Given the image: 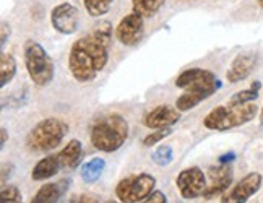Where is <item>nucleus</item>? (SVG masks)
<instances>
[{
    "instance_id": "1",
    "label": "nucleus",
    "mask_w": 263,
    "mask_h": 203,
    "mask_svg": "<svg viewBox=\"0 0 263 203\" xmlns=\"http://www.w3.org/2000/svg\"><path fill=\"white\" fill-rule=\"evenodd\" d=\"M112 46V25L101 22L93 31L77 39L70 47L68 70L78 83L93 81L109 62Z\"/></svg>"
},
{
    "instance_id": "2",
    "label": "nucleus",
    "mask_w": 263,
    "mask_h": 203,
    "mask_svg": "<svg viewBox=\"0 0 263 203\" xmlns=\"http://www.w3.org/2000/svg\"><path fill=\"white\" fill-rule=\"evenodd\" d=\"M176 86L184 89V93L176 101V107L180 113H187V110L197 107L200 103H203L210 96H213L221 88V81L210 70L194 67L184 70L176 78Z\"/></svg>"
},
{
    "instance_id": "3",
    "label": "nucleus",
    "mask_w": 263,
    "mask_h": 203,
    "mask_svg": "<svg viewBox=\"0 0 263 203\" xmlns=\"http://www.w3.org/2000/svg\"><path fill=\"white\" fill-rule=\"evenodd\" d=\"M128 138V122L120 114L101 117L91 127V145L103 153H114Z\"/></svg>"
},
{
    "instance_id": "4",
    "label": "nucleus",
    "mask_w": 263,
    "mask_h": 203,
    "mask_svg": "<svg viewBox=\"0 0 263 203\" xmlns=\"http://www.w3.org/2000/svg\"><path fill=\"white\" fill-rule=\"evenodd\" d=\"M258 107L255 103L247 104H224L218 106L213 110H210L203 119V125L210 130L216 132H228L240 125H246L247 122L257 117Z\"/></svg>"
},
{
    "instance_id": "5",
    "label": "nucleus",
    "mask_w": 263,
    "mask_h": 203,
    "mask_svg": "<svg viewBox=\"0 0 263 203\" xmlns=\"http://www.w3.org/2000/svg\"><path fill=\"white\" fill-rule=\"evenodd\" d=\"M68 132V125L62 119L47 117L29 130L26 137V146L36 153H47L62 143Z\"/></svg>"
},
{
    "instance_id": "6",
    "label": "nucleus",
    "mask_w": 263,
    "mask_h": 203,
    "mask_svg": "<svg viewBox=\"0 0 263 203\" xmlns=\"http://www.w3.org/2000/svg\"><path fill=\"white\" fill-rule=\"evenodd\" d=\"M25 67L28 70L29 78L33 83L39 88H44L52 83L55 75V67L50 56L46 52V49L36 43V41L29 39L25 44Z\"/></svg>"
},
{
    "instance_id": "7",
    "label": "nucleus",
    "mask_w": 263,
    "mask_h": 203,
    "mask_svg": "<svg viewBox=\"0 0 263 203\" xmlns=\"http://www.w3.org/2000/svg\"><path fill=\"white\" fill-rule=\"evenodd\" d=\"M155 186L156 179L146 172L128 176L116 186V197L120 203H138L155 190Z\"/></svg>"
},
{
    "instance_id": "8",
    "label": "nucleus",
    "mask_w": 263,
    "mask_h": 203,
    "mask_svg": "<svg viewBox=\"0 0 263 203\" xmlns=\"http://www.w3.org/2000/svg\"><path fill=\"white\" fill-rule=\"evenodd\" d=\"M206 184H208L206 176L203 174V171L197 166L182 169L176 179V186L180 192V195L185 200L203 197L206 190Z\"/></svg>"
},
{
    "instance_id": "9",
    "label": "nucleus",
    "mask_w": 263,
    "mask_h": 203,
    "mask_svg": "<svg viewBox=\"0 0 263 203\" xmlns=\"http://www.w3.org/2000/svg\"><path fill=\"white\" fill-rule=\"evenodd\" d=\"M263 177L260 172H249L237 184L221 195V203H247L261 189Z\"/></svg>"
},
{
    "instance_id": "10",
    "label": "nucleus",
    "mask_w": 263,
    "mask_h": 203,
    "mask_svg": "<svg viewBox=\"0 0 263 203\" xmlns=\"http://www.w3.org/2000/svg\"><path fill=\"white\" fill-rule=\"evenodd\" d=\"M145 34V16L137 12H132L120 20L116 28V38L120 44L127 47L137 46Z\"/></svg>"
},
{
    "instance_id": "11",
    "label": "nucleus",
    "mask_w": 263,
    "mask_h": 203,
    "mask_svg": "<svg viewBox=\"0 0 263 203\" xmlns=\"http://www.w3.org/2000/svg\"><path fill=\"white\" fill-rule=\"evenodd\" d=\"M50 23H52L54 29L60 34H65V36L73 34L80 25L78 8L68 2L59 4L57 7L52 8V12H50Z\"/></svg>"
},
{
    "instance_id": "12",
    "label": "nucleus",
    "mask_w": 263,
    "mask_h": 203,
    "mask_svg": "<svg viewBox=\"0 0 263 203\" xmlns=\"http://www.w3.org/2000/svg\"><path fill=\"white\" fill-rule=\"evenodd\" d=\"M232 177H234V172H232V168L229 164H221L219 162L218 166H210L206 172L208 184H206L203 198L210 200V198L226 194L229 186L232 184Z\"/></svg>"
},
{
    "instance_id": "13",
    "label": "nucleus",
    "mask_w": 263,
    "mask_h": 203,
    "mask_svg": "<svg viewBox=\"0 0 263 203\" xmlns=\"http://www.w3.org/2000/svg\"><path fill=\"white\" fill-rule=\"evenodd\" d=\"M179 120H180V110L177 107L163 104L155 107L153 110H149L143 117V124L151 130H159V128H171Z\"/></svg>"
},
{
    "instance_id": "14",
    "label": "nucleus",
    "mask_w": 263,
    "mask_h": 203,
    "mask_svg": "<svg viewBox=\"0 0 263 203\" xmlns=\"http://www.w3.org/2000/svg\"><path fill=\"white\" fill-rule=\"evenodd\" d=\"M258 62V56L255 52H242L239 54L229 67L226 72V78L229 83H239V81H244L250 73L254 72Z\"/></svg>"
},
{
    "instance_id": "15",
    "label": "nucleus",
    "mask_w": 263,
    "mask_h": 203,
    "mask_svg": "<svg viewBox=\"0 0 263 203\" xmlns=\"http://www.w3.org/2000/svg\"><path fill=\"white\" fill-rule=\"evenodd\" d=\"M70 187V179H62L59 182H47L41 186L29 203H59L67 194Z\"/></svg>"
},
{
    "instance_id": "16",
    "label": "nucleus",
    "mask_w": 263,
    "mask_h": 203,
    "mask_svg": "<svg viewBox=\"0 0 263 203\" xmlns=\"http://www.w3.org/2000/svg\"><path fill=\"white\" fill-rule=\"evenodd\" d=\"M62 169V162H60L59 153L57 155H49L44 156L43 159H39L36 162V166L31 171V179L39 182V180H47L50 177L57 176Z\"/></svg>"
},
{
    "instance_id": "17",
    "label": "nucleus",
    "mask_w": 263,
    "mask_h": 203,
    "mask_svg": "<svg viewBox=\"0 0 263 203\" xmlns=\"http://www.w3.org/2000/svg\"><path fill=\"white\" fill-rule=\"evenodd\" d=\"M60 162H62V169L64 171H70L78 168V164L82 162L83 158V145L80 140H70L68 143L60 150L59 153Z\"/></svg>"
},
{
    "instance_id": "18",
    "label": "nucleus",
    "mask_w": 263,
    "mask_h": 203,
    "mask_svg": "<svg viewBox=\"0 0 263 203\" xmlns=\"http://www.w3.org/2000/svg\"><path fill=\"white\" fill-rule=\"evenodd\" d=\"M104 169H106V161L98 156L85 162L82 169H80V176H82L83 182H86V184H95L103 176Z\"/></svg>"
},
{
    "instance_id": "19",
    "label": "nucleus",
    "mask_w": 263,
    "mask_h": 203,
    "mask_svg": "<svg viewBox=\"0 0 263 203\" xmlns=\"http://www.w3.org/2000/svg\"><path fill=\"white\" fill-rule=\"evenodd\" d=\"M16 75V60L12 54L2 50L0 54V86L5 88Z\"/></svg>"
},
{
    "instance_id": "20",
    "label": "nucleus",
    "mask_w": 263,
    "mask_h": 203,
    "mask_svg": "<svg viewBox=\"0 0 263 203\" xmlns=\"http://www.w3.org/2000/svg\"><path fill=\"white\" fill-rule=\"evenodd\" d=\"M166 4V0H132V8L134 12L140 13L145 18L155 16L163 5Z\"/></svg>"
},
{
    "instance_id": "21",
    "label": "nucleus",
    "mask_w": 263,
    "mask_h": 203,
    "mask_svg": "<svg viewBox=\"0 0 263 203\" xmlns=\"http://www.w3.org/2000/svg\"><path fill=\"white\" fill-rule=\"evenodd\" d=\"M260 88H261V83L260 81H254V83L250 85V88L247 89H242V91H237V93L232 96L228 103L231 104H247V103H255L258 95H260Z\"/></svg>"
},
{
    "instance_id": "22",
    "label": "nucleus",
    "mask_w": 263,
    "mask_h": 203,
    "mask_svg": "<svg viewBox=\"0 0 263 203\" xmlns=\"http://www.w3.org/2000/svg\"><path fill=\"white\" fill-rule=\"evenodd\" d=\"M112 4H114V0H83L86 13L93 18H101L106 13H109Z\"/></svg>"
},
{
    "instance_id": "23",
    "label": "nucleus",
    "mask_w": 263,
    "mask_h": 203,
    "mask_svg": "<svg viewBox=\"0 0 263 203\" xmlns=\"http://www.w3.org/2000/svg\"><path fill=\"white\" fill-rule=\"evenodd\" d=\"M151 159H153V162H156L158 166H167V164H171V162H173V159H174L173 146H171V145H159L153 151V155H151Z\"/></svg>"
},
{
    "instance_id": "24",
    "label": "nucleus",
    "mask_w": 263,
    "mask_h": 203,
    "mask_svg": "<svg viewBox=\"0 0 263 203\" xmlns=\"http://www.w3.org/2000/svg\"><path fill=\"white\" fill-rule=\"evenodd\" d=\"M0 203H23L22 192L15 186L4 187L0 192Z\"/></svg>"
},
{
    "instance_id": "25",
    "label": "nucleus",
    "mask_w": 263,
    "mask_h": 203,
    "mask_svg": "<svg viewBox=\"0 0 263 203\" xmlns=\"http://www.w3.org/2000/svg\"><path fill=\"white\" fill-rule=\"evenodd\" d=\"M169 135H173V130L171 128H159V130H155L151 132L149 135H146L143 138V146L149 148V146H155L159 141H163L164 138H167Z\"/></svg>"
},
{
    "instance_id": "26",
    "label": "nucleus",
    "mask_w": 263,
    "mask_h": 203,
    "mask_svg": "<svg viewBox=\"0 0 263 203\" xmlns=\"http://www.w3.org/2000/svg\"><path fill=\"white\" fill-rule=\"evenodd\" d=\"M141 203H169L167 201V197L164 192H161V190H153L151 194L141 201Z\"/></svg>"
},
{
    "instance_id": "27",
    "label": "nucleus",
    "mask_w": 263,
    "mask_h": 203,
    "mask_svg": "<svg viewBox=\"0 0 263 203\" xmlns=\"http://www.w3.org/2000/svg\"><path fill=\"white\" fill-rule=\"evenodd\" d=\"M70 203H99V198L95 194H80L77 197H72Z\"/></svg>"
},
{
    "instance_id": "28",
    "label": "nucleus",
    "mask_w": 263,
    "mask_h": 203,
    "mask_svg": "<svg viewBox=\"0 0 263 203\" xmlns=\"http://www.w3.org/2000/svg\"><path fill=\"white\" fill-rule=\"evenodd\" d=\"M10 34H12V29H10V25L2 22V26H0V44H2V50L7 44V41L10 39Z\"/></svg>"
},
{
    "instance_id": "29",
    "label": "nucleus",
    "mask_w": 263,
    "mask_h": 203,
    "mask_svg": "<svg viewBox=\"0 0 263 203\" xmlns=\"http://www.w3.org/2000/svg\"><path fill=\"white\" fill-rule=\"evenodd\" d=\"M0 134H2V138H0V146H5V143H7V140H8V134H7V128L5 127H2L0 128Z\"/></svg>"
},
{
    "instance_id": "30",
    "label": "nucleus",
    "mask_w": 263,
    "mask_h": 203,
    "mask_svg": "<svg viewBox=\"0 0 263 203\" xmlns=\"http://www.w3.org/2000/svg\"><path fill=\"white\" fill-rule=\"evenodd\" d=\"M232 159H234V153L222 155V156L219 158V162H221V164H229V161H232Z\"/></svg>"
},
{
    "instance_id": "31",
    "label": "nucleus",
    "mask_w": 263,
    "mask_h": 203,
    "mask_svg": "<svg viewBox=\"0 0 263 203\" xmlns=\"http://www.w3.org/2000/svg\"><path fill=\"white\" fill-rule=\"evenodd\" d=\"M260 125L263 127V106H261V110H260Z\"/></svg>"
},
{
    "instance_id": "32",
    "label": "nucleus",
    "mask_w": 263,
    "mask_h": 203,
    "mask_svg": "<svg viewBox=\"0 0 263 203\" xmlns=\"http://www.w3.org/2000/svg\"><path fill=\"white\" fill-rule=\"evenodd\" d=\"M106 203H117V201H112V200H110V201H106Z\"/></svg>"
},
{
    "instance_id": "33",
    "label": "nucleus",
    "mask_w": 263,
    "mask_h": 203,
    "mask_svg": "<svg viewBox=\"0 0 263 203\" xmlns=\"http://www.w3.org/2000/svg\"><path fill=\"white\" fill-rule=\"evenodd\" d=\"M260 5H261V7H263V0H260Z\"/></svg>"
}]
</instances>
